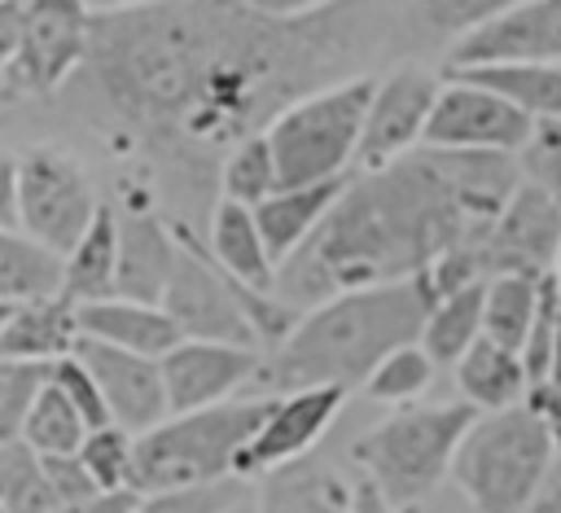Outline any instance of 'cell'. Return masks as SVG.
<instances>
[{
  "label": "cell",
  "instance_id": "obj_1",
  "mask_svg": "<svg viewBox=\"0 0 561 513\" xmlns=\"http://www.w3.org/2000/svg\"><path fill=\"white\" fill-rule=\"evenodd\" d=\"M381 9L364 4H110L92 9L79 83L88 123L202 197L206 171L289 105L364 70Z\"/></svg>",
  "mask_w": 561,
  "mask_h": 513
},
{
  "label": "cell",
  "instance_id": "obj_2",
  "mask_svg": "<svg viewBox=\"0 0 561 513\" xmlns=\"http://www.w3.org/2000/svg\"><path fill=\"white\" fill-rule=\"evenodd\" d=\"M517 189L522 162L504 153L416 149L381 171H359L320 232L280 267L276 298L311 311L351 289L430 276L491 228Z\"/></svg>",
  "mask_w": 561,
  "mask_h": 513
},
{
  "label": "cell",
  "instance_id": "obj_3",
  "mask_svg": "<svg viewBox=\"0 0 561 513\" xmlns=\"http://www.w3.org/2000/svg\"><path fill=\"white\" fill-rule=\"evenodd\" d=\"M434 303L438 294L430 276L324 298L320 307L298 316L294 333L272 355H263L254 381H263V390L276 395L316 386H337L351 395L377 373L381 360L421 342Z\"/></svg>",
  "mask_w": 561,
  "mask_h": 513
},
{
  "label": "cell",
  "instance_id": "obj_4",
  "mask_svg": "<svg viewBox=\"0 0 561 513\" xmlns=\"http://www.w3.org/2000/svg\"><path fill=\"white\" fill-rule=\"evenodd\" d=\"M272 399L276 395H254V399H232L219 408L167 417L158 430L136 438L131 491L149 500V495L197 491L237 478V456L267 421Z\"/></svg>",
  "mask_w": 561,
  "mask_h": 513
},
{
  "label": "cell",
  "instance_id": "obj_5",
  "mask_svg": "<svg viewBox=\"0 0 561 513\" xmlns=\"http://www.w3.org/2000/svg\"><path fill=\"white\" fill-rule=\"evenodd\" d=\"M557 465L561 447L548 421L522 403L508 412H486L469 425L451 460V482L465 491L473 513H526Z\"/></svg>",
  "mask_w": 561,
  "mask_h": 513
},
{
  "label": "cell",
  "instance_id": "obj_6",
  "mask_svg": "<svg viewBox=\"0 0 561 513\" xmlns=\"http://www.w3.org/2000/svg\"><path fill=\"white\" fill-rule=\"evenodd\" d=\"M473 421L478 412L465 399L408 403L394 408L373 430H364L351 443V456L364 469V478H373L399 509H416V500L430 495L451 474V460Z\"/></svg>",
  "mask_w": 561,
  "mask_h": 513
},
{
  "label": "cell",
  "instance_id": "obj_7",
  "mask_svg": "<svg viewBox=\"0 0 561 513\" xmlns=\"http://www.w3.org/2000/svg\"><path fill=\"white\" fill-rule=\"evenodd\" d=\"M373 92L377 75H355L346 83L302 96L263 132L280 171V189H307L351 175V162H359Z\"/></svg>",
  "mask_w": 561,
  "mask_h": 513
},
{
  "label": "cell",
  "instance_id": "obj_8",
  "mask_svg": "<svg viewBox=\"0 0 561 513\" xmlns=\"http://www.w3.org/2000/svg\"><path fill=\"white\" fill-rule=\"evenodd\" d=\"M101 202L88 171L57 145H35L18 158V228L66 259L92 228Z\"/></svg>",
  "mask_w": 561,
  "mask_h": 513
},
{
  "label": "cell",
  "instance_id": "obj_9",
  "mask_svg": "<svg viewBox=\"0 0 561 513\" xmlns=\"http://www.w3.org/2000/svg\"><path fill=\"white\" fill-rule=\"evenodd\" d=\"M92 39V4L79 0H31L18 57L4 70V96H48L66 88L88 61Z\"/></svg>",
  "mask_w": 561,
  "mask_h": 513
},
{
  "label": "cell",
  "instance_id": "obj_10",
  "mask_svg": "<svg viewBox=\"0 0 561 513\" xmlns=\"http://www.w3.org/2000/svg\"><path fill=\"white\" fill-rule=\"evenodd\" d=\"M535 127L539 123L530 114H522L513 101H504L500 92L447 75L443 96L434 105V118L425 127V149L522 158L526 145L535 140Z\"/></svg>",
  "mask_w": 561,
  "mask_h": 513
},
{
  "label": "cell",
  "instance_id": "obj_11",
  "mask_svg": "<svg viewBox=\"0 0 561 513\" xmlns=\"http://www.w3.org/2000/svg\"><path fill=\"white\" fill-rule=\"evenodd\" d=\"M443 83L447 79H438L421 61H403L377 79V92L364 118V140H359V171H381L425 149V127L434 118Z\"/></svg>",
  "mask_w": 561,
  "mask_h": 513
},
{
  "label": "cell",
  "instance_id": "obj_12",
  "mask_svg": "<svg viewBox=\"0 0 561 513\" xmlns=\"http://www.w3.org/2000/svg\"><path fill=\"white\" fill-rule=\"evenodd\" d=\"M486 66H561V0H517L447 48V75Z\"/></svg>",
  "mask_w": 561,
  "mask_h": 513
},
{
  "label": "cell",
  "instance_id": "obj_13",
  "mask_svg": "<svg viewBox=\"0 0 561 513\" xmlns=\"http://www.w3.org/2000/svg\"><path fill=\"white\" fill-rule=\"evenodd\" d=\"M346 403V390L337 386H316V390H294L276 395L267 421L250 438V447L237 456V482L245 478H272L280 469L302 465V456L329 434Z\"/></svg>",
  "mask_w": 561,
  "mask_h": 513
},
{
  "label": "cell",
  "instance_id": "obj_14",
  "mask_svg": "<svg viewBox=\"0 0 561 513\" xmlns=\"http://www.w3.org/2000/svg\"><path fill=\"white\" fill-rule=\"evenodd\" d=\"M75 355L96 377L110 421L118 430L140 438L171 417L167 386H162V360H145V355H131V351H118L105 342H88V338H79Z\"/></svg>",
  "mask_w": 561,
  "mask_h": 513
},
{
  "label": "cell",
  "instance_id": "obj_15",
  "mask_svg": "<svg viewBox=\"0 0 561 513\" xmlns=\"http://www.w3.org/2000/svg\"><path fill=\"white\" fill-rule=\"evenodd\" d=\"M259 368H263L259 351L219 346V342H180L162 360V386H167L171 417L232 403V395L245 381H254Z\"/></svg>",
  "mask_w": 561,
  "mask_h": 513
},
{
  "label": "cell",
  "instance_id": "obj_16",
  "mask_svg": "<svg viewBox=\"0 0 561 513\" xmlns=\"http://www.w3.org/2000/svg\"><path fill=\"white\" fill-rule=\"evenodd\" d=\"M180 254V232H171L153 210H118V298L162 307Z\"/></svg>",
  "mask_w": 561,
  "mask_h": 513
},
{
  "label": "cell",
  "instance_id": "obj_17",
  "mask_svg": "<svg viewBox=\"0 0 561 513\" xmlns=\"http://www.w3.org/2000/svg\"><path fill=\"white\" fill-rule=\"evenodd\" d=\"M75 316H79V338L105 342V346H118V351H131L145 360H167L184 342L162 307L131 303V298L83 303V307H75Z\"/></svg>",
  "mask_w": 561,
  "mask_h": 513
},
{
  "label": "cell",
  "instance_id": "obj_18",
  "mask_svg": "<svg viewBox=\"0 0 561 513\" xmlns=\"http://www.w3.org/2000/svg\"><path fill=\"white\" fill-rule=\"evenodd\" d=\"M351 180H355V175L324 180V184H307V189H280V193H272V197L254 210L259 232H263L267 254L276 259V267H285V263L320 232V224H324L329 210L342 202V193H346Z\"/></svg>",
  "mask_w": 561,
  "mask_h": 513
},
{
  "label": "cell",
  "instance_id": "obj_19",
  "mask_svg": "<svg viewBox=\"0 0 561 513\" xmlns=\"http://www.w3.org/2000/svg\"><path fill=\"white\" fill-rule=\"evenodd\" d=\"M206 254L245 289L254 294H276L280 267L267 254V241L259 232L254 210L232 206V202H215L210 219H206Z\"/></svg>",
  "mask_w": 561,
  "mask_h": 513
},
{
  "label": "cell",
  "instance_id": "obj_20",
  "mask_svg": "<svg viewBox=\"0 0 561 513\" xmlns=\"http://www.w3.org/2000/svg\"><path fill=\"white\" fill-rule=\"evenodd\" d=\"M79 346V316L66 294L22 303L0 333V360L9 364H57Z\"/></svg>",
  "mask_w": 561,
  "mask_h": 513
},
{
  "label": "cell",
  "instance_id": "obj_21",
  "mask_svg": "<svg viewBox=\"0 0 561 513\" xmlns=\"http://www.w3.org/2000/svg\"><path fill=\"white\" fill-rule=\"evenodd\" d=\"M61 294L75 307L118 298V210L114 206H101L83 241L61 259Z\"/></svg>",
  "mask_w": 561,
  "mask_h": 513
},
{
  "label": "cell",
  "instance_id": "obj_22",
  "mask_svg": "<svg viewBox=\"0 0 561 513\" xmlns=\"http://www.w3.org/2000/svg\"><path fill=\"white\" fill-rule=\"evenodd\" d=\"M456 386H460L465 403L478 417L530 403V377H526L522 355H513V351H504V346H495L486 338L473 342V351L456 364Z\"/></svg>",
  "mask_w": 561,
  "mask_h": 513
},
{
  "label": "cell",
  "instance_id": "obj_23",
  "mask_svg": "<svg viewBox=\"0 0 561 513\" xmlns=\"http://www.w3.org/2000/svg\"><path fill=\"white\" fill-rule=\"evenodd\" d=\"M61 294V259L22 228H0V303L22 307Z\"/></svg>",
  "mask_w": 561,
  "mask_h": 513
},
{
  "label": "cell",
  "instance_id": "obj_24",
  "mask_svg": "<svg viewBox=\"0 0 561 513\" xmlns=\"http://www.w3.org/2000/svg\"><path fill=\"white\" fill-rule=\"evenodd\" d=\"M548 276H495L486 281V311H482V338L522 355L530 342V329L539 320Z\"/></svg>",
  "mask_w": 561,
  "mask_h": 513
},
{
  "label": "cell",
  "instance_id": "obj_25",
  "mask_svg": "<svg viewBox=\"0 0 561 513\" xmlns=\"http://www.w3.org/2000/svg\"><path fill=\"white\" fill-rule=\"evenodd\" d=\"M482 311H486V281L443 294L421 333L425 355L434 364H460L473 351V342H482Z\"/></svg>",
  "mask_w": 561,
  "mask_h": 513
},
{
  "label": "cell",
  "instance_id": "obj_26",
  "mask_svg": "<svg viewBox=\"0 0 561 513\" xmlns=\"http://www.w3.org/2000/svg\"><path fill=\"white\" fill-rule=\"evenodd\" d=\"M259 513H351V487L320 465H294L259 487Z\"/></svg>",
  "mask_w": 561,
  "mask_h": 513
},
{
  "label": "cell",
  "instance_id": "obj_27",
  "mask_svg": "<svg viewBox=\"0 0 561 513\" xmlns=\"http://www.w3.org/2000/svg\"><path fill=\"white\" fill-rule=\"evenodd\" d=\"M451 79H469L500 92L535 123H561V66H486V70H460Z\"/></svg>",
  "mask_w": 561,
  "mask_h": 513
},
{
  "label": "cell",
  "instance_id": "obj_28",
  "mask_svg": "<svg viewBox=\"0 0 561 513\" xmlns=\"http://www.w3.org/2000/svg\"><path fill=\"white\" fill-rule=\"evenodd\" d=\"M272 193H280V171H276L272 145H267V136H250L219 167V202L259 210Z\"/></svg>",
  "mask_w": 561,
  "mask_h": 513
},
{
  "label": "cell",
  "instance_id": "obj_29",
  "mask_svg": "<svg viewBox=\"0 0 561 513\" xmlns=\"http://www.w3.org/2000/svg\"><path fill=\"white\" fill-rule=\"evenodd\" d=\"M88 421L75 412V403L48 381L31 408V421H26V434L22 443L35 452V456H79V447L88 443Z\"/></svg>",
  "mask_w": 561,
  "mask_h": 513
},
{
  "label": "cell",
  "instance_id": "obj_30",
  "mask_svg": "<svg viewBox=\"0 0 561 513\" xmlns=\"http://www.w3.org/2000/svg\"><path fill=\"white\" fill-rule=\"evenodd\" d=\"M0 509L4 513H57L61 500L48 487L44 460L26 443L0 447Z\"/></svg>",
  "mask_w": 561,
  "mask_h": 513
},
{
  "label": "cell",
  "instance_id": "obj_31",
  "mask_svg": "<svg viewBox=\"0 0 561 513\" xmlns=\"http://www.w3.org/2000/svg\"><path fill=\"white\" fill-rule=\"evenodd\" d=\"M434 368H438V364L425 355V346L412 342V346H403V351H394L390 360L377 364V373L364 381V395L377 399V403L408 408V403H416V399L434 386Z\"/></svg>",
  "mask_w": 561,
  "mask_h": 513
},
{
  "label": "cell",
  "instance_id": "obj_32",
  "mask_svg": "<svg viewBox=\"0 0 561 513\" xmlns=\"http://www.w3.org/2000/svg\"><path fill=\"white\" fill-rule=\"evenodd\" d=\"M48 368L53 364H9V360H0V447L22 443L31 408L39 399V390L48 386Z\"/></svg>",
  "mask_w": 561,
  "mask_h": 513
},
{
  "label": "cell",
  "instance_id": "obj_33",
  "mask_svg": "<svg viewBox=\"0 0 561 513\" xmlns=\"http://www.w3.org/2000/svg\"><path fill=\"white\" fill-rule=\"evenodd\" d=\"M79 460H83V469L92 474V482H96L101 491H131L136 434H127V430H118V425L92 430L88 443L79 447Z\"/></svg>",
  "mask_w": 561,
  "mask_h": 513
},
{
  "label": "cell",
  "instance_id": "obj_34",
  "mask_svg": "<svg viewBox=\"0 0 561 513\" xmlns=\"http://www.w3.org/2000/svg\"><path fill=\"white\" fill-rule=\"evenodd\" d=\"M48 381L75 403V412L88 421V430H105V425H114V421H110V408H105V395H101L96 377L79 364V355L57 360V364L48 368Z\"/></svg>",
  "mask_w": 561,
  "mask_h": 513
},
{
  "label": "cell",
  "instance_id": "obj_35",
  "mask_svg": "<svg viewBox=\"0 0 561 513\" xmlns=\"http://www.w3.org/2000/svg\"><path fill=\"white\" fill-rule=\"evenodd\" d=\"M522 162V180L535 184L539 193L552 197V206L561 210V123H539L535 140L526 145Z\"/></svg>",
  "mask_w": 561,
  "mask_h": 513
},
{
  "label": "cell",
  "instance_id": "obj_36",
  "mask_svg": "<svg viewBox=\"0 0 561 513\" xmlns=\"http://www.w3.org/2000/svg\"><path fill=\"white\" fill-rule=\"evenodd\" d=\"M500 9H504L500 0H430V4H412V13H416L425 26L451 35V44L465 39L469 31H478L482 22H491Z\"/></svg>",
  "mask_w": 561,
  "mask_h": 513
},
{
  "label": "cell",
  "instance_id": "obj_37",
  "mask_svg": "<svg viewBox=\"0 0 561 513\" xmlns=\"http://www.w3.org/2000/svg\"><path fill=\"white\" fill-rule=\"evenodd\" d=\"M245 495L237 478L219 487H197V491H171V495H149L136 513H232V504Z\"/></svg>",
  "mask_w": 561,
  "mask_h": 513
},
{
  "label": "cell",
  "instance_id": "obj_38",
  "mask_svg": "<svg viewBox=\"0 0 561 513\" xmlns=\"http://www.w3.org/2000/svg\"><path fill=\"white\" fill-rule=\"evenodd\" d=\"M39 460H44V456H39ZM44 474H48V487H53V495H57L61 504L101 495V487L92 482V474L83 469L79 456H48V460H44Z\"/></svg>",
  "mask_w": 561,
  "mask_h": 513
},
{
  "label": "cell",
  "instance_id": "obj_39",
  "mask_svg": "<svg viewBox=\"0 0 561 513\" xmlns=\"http://www.w3.org/2000/svg\"><path fill=\"white\" fill-rule=\"evenodd\" d=\"M552 289H557V360H552L548 386L530 395V408L548 421V430H552V438H557V447H561V259H557V267H552Z\"/></svg>",
  "mask_w": 561,
  "mask_h": 513
},
{
  "label": "cell",
  "instance_id": "obj_40",
  "mask_svg": "<svg viewBox=\"0 0 561 513\" xmlns=\"http://www.w3.org/2000/svg\"><path fill=\"white\" fill-rule=\"evenodd\" d=\"M22 22H26V4L22 0H0V79L13 66V57H18Z\"/></svg>",
  "mask_w": 561,
  "mask_h": 513
},
{
  "label": "cell",
  "instance_id": "obj_41",
  "mask_svg": "<svg viewBox=\"0 0 561 513\" xmlns=\"http://www.w3.org/2000/svg\"><path fill=\"white\" fill-rule=\"evenodd\" d=\"M145 504V495L136 491H101L92 500H75V504H61L57 513H136Z\"/></svg>",
  "mask_w": 561,
  "mask_h": 513
},
{
  "label": "cell",
  "instance_id": "obj_42",
  "mask_svg": "<svg viewBox=\"0 0 561 513\" xmlns=\"http://www.w3.org/2000/svg\"><path fill=\"white\" fill-rule=\"evenodd\" d=\"M0 228H18V158L0 149Z\"/></svg>",
  "mask_w": 561,
  "mask_h": 513
},
{
  "label": "cell",
  "instance_id": "obj_43",
  "mask_svg": "<svg viewBox=\"0 0 561 513\" xmlns=\"http://www.w3.org/2000/svg\"><path fill=\"white\" fill-rule=\"evenodd\" d=\"M351 513H403L373 478H359V482H351Z\"/></svg>",
  "mask_w": 561,
  "mask_h": 513
},
{
  "label": "cell",
  "instance_id": "obj_44",
  "mask_svg": "<svg viewBox=\"0 0 561 513\" xmlns=\"http://www.w3.org/2000/svg\"><path fill=\"white\" fill-rule=\"evenodd\" d=\"M526 513H561V465L552 469V478L543 482V491L535 495V504Z\"/></svg>",
  "mask_w": 561,
  "mask_h": 513
},
{
  "label": "cell",
  "instance_id": "obj_45",
  "mask_svg": "<svg viewBox=\"0 0 561 513\" xmlns=\"http://www.w3.org/2000/svg\"><path fill=\"white\" fill-rule=\"evenodd\" d=\"M13 311H18V307H9V303H0V333H4V324L13 320Z\"/></svg>",
  "mask_w": 561,
  "mask_h": 513
},
{
  "label": "cell",
  "instance_id": "obj_46",
  "mask_svg": "<svg viewBox=\"0 0 561 513\" xmlns=\"http://www.w3.org/2000/svg\"><path fill=\"white\" fill-rule=\"evenodd\" d=\"M403 513H421V504H416V509H403Z\"/></svg>",
  "mask_w": 561,
  "mask_h": 513
},
{
  "label": "cell",
  "instance_id": "obj_47",
  "mask_svg": "<svg viewBox=\"0 0 561 513\" xmlns=\"http://www.w3.org/2000/svg\"><path fill=\"white\" fill-rule=\"evenodd\" d=\"M0 513H4V509H0Z\"/></svg>",
  "mask_w": 561,
  "mask_h": 513
}]
</instances>
